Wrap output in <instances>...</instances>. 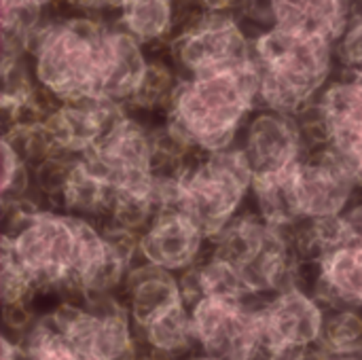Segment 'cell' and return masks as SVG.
<instances>
[{"instance_id":"25","label":"cell","mask_w":362,"mask_h":360,"mask_svg":"<svg viewBox=\"0 0 362 360\" xmlns=\"http://www.w3.org/2000/svg\"><path fill=\"white\" fill-rule=\"evenodd\" d=\"M335 59L341 76L362 79V6H356L341 36L335 40Z\"/></svg>"},{"instance_id":"7","label":"cell","mask_w":362,"mask_h":360,"mask_svg":"<svg viewBox=\"0 0 362 360\" xmlns=\"http://www.w3.org/2000/svg\"><path fill=\"white\" fill-rule=\"evenodd\" d=\"M263 301L202 297L191 303L197 350L218 360H267L261 327Z\"/></svg>"},{"instance_id":"2","label":"cell","mask_w":362,"mask_h":360,"mask_svg":"<svg viewBox=\"0 0 362 360\" xmlns=\"http://www.w3.org/2000/svg\"><path fill=\"white\" fill-rule=\"evenodd\" d=\"M110 21L74 13L47 17L25 40L36 83L53 100L95 98Z\"/></svg>"},{"instance_id":"28","label":"cell","mask_w":362,"mask_h":360,"mask_svg":"<svg viewBox=\"0 0 362 360\" xmlns=\"http://www.w3.org/2000/svg\"><path fill=\"white\" fill-rule=\"evenodd\" d=\"M337 219L341 246H362V195H356Z\"/></svg>"},{"instance_id":"11","label":"cell","mask_w":362,"mask_h":360,"mask_svg":"<svg viewBox=\"0 0 362 360\" xmlns=\"http://www.w3.org/2000/svg\"><path fill=\"white\" fill-rule=\"evenodd\" d=\"M125 112V106L112 104L108 100L76 98L57 102L42 119V125L53 138L57 151L83 157L108 134V129Z\"/></svg>"},{"instance_id":"35","label":"cell","mask_w":362,"mask_h":360,"mask_svg":"<svg viewBox=\"0 0 362 360\" xmlns=\"http://www.w3.org/2000/svg\"><path fill=\"white\" fill-rule=\"evenodd\" d=\"M140 360H153V359H146V356H142V359H140Z\"/></svg>"},{"instance_id":"9","label":"cell","mask_w":362,"mask_h":360,"mask_svg":"<svg viewBox=\"0 0 362 360\" xmlns=\"http://www.w3.org/2000/svg\"><path fill=\"white\" fill-rule=\"evenodd\" d=\"M325 316L327 308L299 286H288L265 299L261 306V327L267 360L316 350Z\"/></svg>"},{"instance_id":"22","label":"cell","mask_w":362,"mask_h":360,"mask_svg":"<svg viewBox=\"0 0 362 360\" xmlns=\"http://www.w3.org/2000/svg\"><path fill=\"white\" fill-rule=\"evenodd\" d=\"M178 85H180V74L176 66L172 64V59L161 57V55L151 57L127 104V110L132 108L136 112H146V115H155V112L165 115Z\"/></svg>"},{"instance_id":"30","label":"cell","mask_w":362,"mask_h":360,"mask_svg":"<svg viewBox=\"0 0 362 360\" xmlns=\"http://www.w3.org/2000/svg\"><path fill=\"white\" fill-rule=\"evenodd\" d=\"M197 8L210 11V13H223V11H233L238 0H193Z\"/></svg>"},{"instance_id":"4","label":"cell","mask_w":362,"mask_h":360,"mask_svg":"<svg viewBox=\"0 0 362 360\" xmlns=\"http://www.w3.org/2000/svg\"><path fill=\"white\" fill-rule=\"evenodd\" d=\"M252 182V170L238 144L216 153H199L180 178L176 210L185 212L208 240H214L246 210Z\"/></svg>"},{"instance_id":"14","label":"cell","mask_w":362,"mask_h":360,"mask_svg":"<svg viewBox=\"0 0 362 360\" xmlns=\"http://www.w3.org/2000/svg\"><path fill=\"white\" fill-rule=\"evenodd\" d=\"M146 64L148 57L144 55V45L138 38H134L127 30H123L115 19L106 34L104 62L95 98L127 108L146 70Z\"/></svg>"},{"instance_id":"20","label":"cell","mask_w":362,"mask_h":360,"mask_svg":"<svg viewBox=\"0 0 362 360\" xmlns=\"http://www.w3.org/2000/svg\"><path fill=\"white\" fill-rule=\"evenodd\" d=\"M115 199V189L112 185L102 178L93 168L85 163L81 157L64 195L59 208L68 214L93 221L98 225L106 223L110 214V206Z\"/></svg>"},{"instance_id":"10","label":"cell","mask_w":362,"mask_h":360,"mask_svg":"<svg viewBox=\"0 0 362 360\" xmlns=\"http://www.w3.org/2000/svg\"><path fill=\"white\" fill-rule=\"evenodd\" d=\"M244 153L255 180L282 174L305 157V144L295 115L259 106L235 142Z\"/></svg>"},{"instance_id":"19","label":"cell","mask_w":362,"mask_h":360,"mask_svg":"<svg viewBox=\"0 0 362 360\" xmlns=\"http://www.w3.org/2000/svg\"><path fill=\"white\" fill-rule=\"evenodd\" d=\"M117 23L144 47H168L176 32V0H125Z\"/></svg>"},{"instance_id":"34","label":"cell","mask_w":362,"mask_h":360,"mask_svg":"<svg viewBox=\"0 0 362 360\" xmlns=\"http://www.w3.org/2000/svg\"><path fill=\"white\" fill-rule=\"evenodd\" d=\"M36 4H40V6H45V8H49V6H53L55 2H59V0H34Z\"/></svg>"},{"instance_id":"31","label":"cell","mask_w":362,"mask_h":360,"mask_svg":"<svg viewBox=\"0 0 362 360\" xmlns=\"http://www.w3.org/2000/svg\"><path fill=\"white\" fill-rule=\"evenodd\" d=\"M2 360H21V344L8 333L2 335Z\"/></svg>"},{"instance_id":"15","label":"cell","mask_w":362,"mask_h":360,"mask_svg":"<svg viewBox=\"0 0 362 360\" xmlns=\"http://www.w3.org/2000/svg\"><path fill=\"white\" fill-rule=\"evenodd\" d=\"M320 104L331 121L333 140L362 174V79L335 76L320 93Z\"/></svg>"},{"instance_id":"6","label":"cell","mask_w":362,"mask_h":360,"mask_svg":"<svg viewBox=\"0 0 362 360\" xmlns=\"http://www.w3.org/2000/svg\"><path fill=\"white\" fill-rule=\"evenodd\" d=\"M49 318L78 360L142 359L140 335L121 295L89 301L62 299Z\"/></svg>"},{"instance_id":"17","label":"cell","mask_w":362,"mask_h":360,"mask_svg":"<svg viewBox=\"0 0 362 360\" xmlns=\"http://www.w3.org/2000/svg\"><path fill=\"white\" fill-rule=\"evenodd\" d=\"M356 6V0H276V28L335 42Z\"/></svg>"},{"instance_id":"26","label":"cell","mask_w":362,"mask_h":360,"mask_svg":"<svg viewBox=\"0 0 362 360\" xmlns=\"http://www.w3.org/2000/svg\"><path fill=\"white\" fill-rule=\"evenodd\" d=\"M0 289H2V306L19 303V301H34L38 295L30 278L23 269L15 263L8 250L2 248V269H0Z\"/></svg>"},{"instance_id":"29","label":"cell","mask_w":362,"mask_h":360,"mask_svg":"<svg viewBox=\"0 0 362 360\" xmlns=\"http://www.w3.org/2000/svg\"><path fill=\"white\" fill-rule=\"evenodd\" d=\"M68 8L76 11V13H89V15H108V13H117L121 11L125 0H62Z\"/></svg>"},{"instance_id":"33","label":"cell","mask_w":362,"mask_h":360,"mask_svg":"<svg viewBox=\"0 0 362 360\" xmlns=\"http://www.w3.org/2000/svg\"><path fill=\"white\" fill-rule=\"evenodd\" d=\"M180 360H218V359H214V356H210V354H206V352H202V350H195V352H191V354L182 356Z\"/></svg>"},{"instance_id":"18","label":"cell","mask_w":362,"mask_h":360,"mask_svg":"<svg viewBox=\"0 0 362 360\" xmlns=\"http://www.w3.org/2000/svg\"><path fill=\"white\" fill-rule=\"evenodd\" d=\"M138 335L142 344V356L146 359L180 360L197 350L189 303H180L168 310L144 329H140Z\"/></svg>"},{"instance_id":"8","label":"cell","mask_w":362,"mask_h":360,"mask_svg":"<svg viewBox=\"0 0 362 360\" xmlns=\"http://www.w3.org/2000/svg\"><path fill=\"white\" fill-rule=\"evenodd\" d=\"M165 49L180 79L238 64L252 55L250 38L233 11H197L176 30Z\"/></svg>"},{"instance_id":"12","label":"cell","mask_w":362,"mask_h":360,"mask_svg":"<svg viewBox=\"0 0 362 360\" xmlns=\"http://www.w3.org/2000/svg\"><path fill=\"white\" fill-rule=\"evenodd\" d=\"M210 250V240L180 210H161L140 236V259L182 274L199 263Z\"/></svg>"},{"instance_id":"1","label":"cell","mask_w":362,"mask_h":360,"mask_svg":"<svg viewBox=\"0 0 362 360\" xmlns=\"http://www.w3.org/2000/svg\"><path fill=\"white\" fill-rule=\"evenodd\" d=\"M259 108V68L244 62L180 79L165 121L199 153L235 146L240 132Z\"/></svg>"},{"instance_id":"13","label":"cell","mask_w":362,"mask_h":360,"mask_svg":"<svg viewBox=\"0 0 362 360\" xmlns=\"http://www.w3.org/2000/svg\"><path fill=\"white\" fill-rule=\"evenodd\" d=\"M121 299L138 331L168 310L187 303L178 274L146 263L142 259H138L129 269L121 291Z\"/></svg>"},{"instance_id":"16","label":"cell","mask_w":362,"mask_h":360,"mask_svg":"<svg viewBox=\"0 0 362 360\" xmlns=\"http://www.w3.org/2000/svg\"><path fill=\"white\" fill-rule=\"evenodd\" d=\"M312 295L325 308L362 310V246H339L320 257Z\"/></svg>"},{"instance_id":"5","label":"cell","mask_w":362,"mask_h":360,"mask_svg":"<svg viewBox=\"0 0 362 360\" xmlns=\"http://www.w3.org/2000/svg\"><path fill=\"white\" fill-rule=\"evenodd\" d=\"M2 248L34 284L36 293H70L78 259V216L42 208L17 231L2 236Z\"/></svg>"},{"instance_id":"32","label":"cell","mask_w":362,"mask_h":360,"mask_svg":"<svg viewBox=\"0 0 362 360\" xmlns=\"http://www.w3.org/2000/svg\"><path fill=\"white\" fill-rule=\"evenodd\" d=\"M305 360H362L358 356H335V354H325V352H318V350H312Z\"/></svg>"},{"instance_id":"27","label":"cell","mask_w":362,"mask_h":360,"mask_svg":"<svg viewBox=\"0 0 362 360\" xmlns=\"http://www.w3.org/2000/svg\"><path fill=\"white\" fill-rule=\"evenodd\" d=\"M233 13L250 40L276 28V0H238Z\"/></svg>"},{"instance_id":"23","label":"cell","mask_w":362,"mask_h":360,"mask_svg":"<svg viewBox=\"0 0 362 360\" xmlns=\"http://www.w3.org/2000/svg\"><path fill=\"white\" fill-rule=\"evenodd\" d=\"M318 352L362 359V310L327 308Z\"/></svg>"},{"instance_id":"21","label":"cell","mask_w":362,"mask_h":360,"mask_svg":"<svg viewBox=\"0 0 362 360\" xmlns=\"http://www.w3.org/2000/svg\"><path fill=\"white\" fill-rule=\"evenodd\" d=\"M250 202L252 210L278 229H288L291 225L301 221L293 185V168L276 176L257 178L252 182Z\"/></svg>"},{"instance_id":"24","label":"cell","mask_w":362,"mask_h":360,"mask_svg":"<svg viewBox=\"0 0 362 360\" xmlns=\"http://www.w3.org/2000/svg\"><path fill=\"white\" fill-rule=\"evenodd\" d=\"M21 360H78L66 337L55 329L49 314L38 316L32 329L19 337Z\"/></svg>"},{"instance_id":"3","label":"cell","mask_w":362,"mask_h":360,"mask_svg":"<svg viewBox=\"0 0 362 360\" xmlns=\"http://www.w3.org/2000/svg\"><path fill=\"white\" fill-rule=\"evenodd\" d=\"M259 106L295 115L335 79V42L272 28L250 40Z\"/></svg>"}]
</instances>
